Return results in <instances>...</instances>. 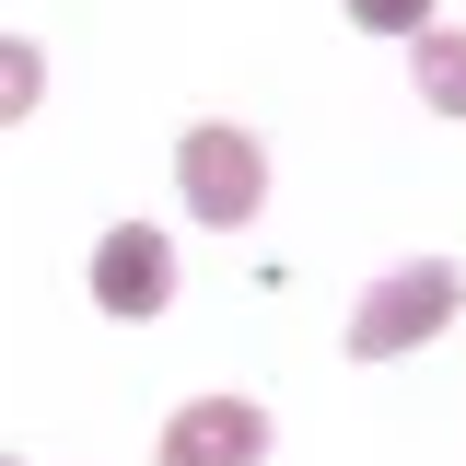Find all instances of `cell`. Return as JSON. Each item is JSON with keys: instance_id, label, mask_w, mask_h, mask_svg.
<instances>
[{"instance_id": "obj_2", "label": "cell", "mask_w": 466, "mask_h": 466, "mask_svg": "<svg viewBox=\"0 0 466 466\" xmlns=\"http://www.w3.org/2000/svg\"><path fill=\"white\" fill-rule=\"evenodd\" d=\"M175 187H187V222L245 233L257 210H268V152H257V128H233V116H198V128L175 140Z\"/></svg>"}, {"instance_id": "obj_3", "label": "cell", "mask_w": 466, "mask_h": 466, "mask_svg": "<svg viewBox=\"0 0 466 466\" xmlns=\"http://www.w3.org/2000/svg\"><path fill=\"white\" fill-rule=\"evenodd\" d=\"M94 303H106V315H128V327H140V315H164V303H175V245H164L152 222L94 233Z\"/></svg>"}, {"instance_id": "obj_6", "label": "cell", "mask_w": 466, "mask_h": 466, "mask_svg": "<svg viewBox=\"0 0 466 466\" xmlns=\"http://www.w3.org/2000/svg\"><path fill=\"white\" fill-rule=\"evenodd\" d=\"M361 35H431V0H339Z\"/></svg>"}, {"instance_id": "obj_1", "label": "cell", "mask_w": 466, "mask_h": 466, "mask_svg": "<svg viewBox=\"0 0 466 466\" xmlns=\"http://www.w3.org/2000/svg\"><path fill=\"white\" fill-rule=\"evenodd\" d=\"M455 303H466V268H455V257H408V268H385V280L350 303V361H397V350L443 339Z\"/></svg>"}, {"instance_id": "obj_5", "label": "cell", "mask_w": 466, "mask_h": 466, "mask_svg": "<svg viewBox=\"0 0 466 466\" xmlns=\"http://www.w3.org/2000/svg\"><path fill=\"white\" fill-rule=\"evenodd\" d=\"M408 70H420V106L431 116H466V35H408Z\"/></svg>"}, {"instance_id": "obj_4", "label": "cell", "mask_w": 466, "mask_h": 466, "mask_svg": "<svg viewBox=\"0 0 466 466\" xmlns=\"http://www.w3.org/2000/svg\"><path fill=\"white\" fill-rule=\"evenodd\" d=\"M268 455V408L257 397H187L164 420V466H257Z\"/></svg>"}]
</instances>
